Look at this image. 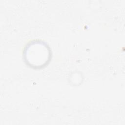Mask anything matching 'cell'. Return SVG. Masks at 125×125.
Listing matches in <instances>:
<instances>
[{"mask_svg": "<svg viewBox=\"0 0 125 125\" xmlns=\"http://www.w3.org/2000/svg\"><path fill=\"white\" fill-rule=\"evenodd\" d=\"M26 50V60L33 67H41L48 62L50 51L48 47L41 42L32 43Z\"/></svg>", "mask_w": 125, "mask_h": 125, "instance_id": "cell-1", "label": "cell"}]
</instances>
